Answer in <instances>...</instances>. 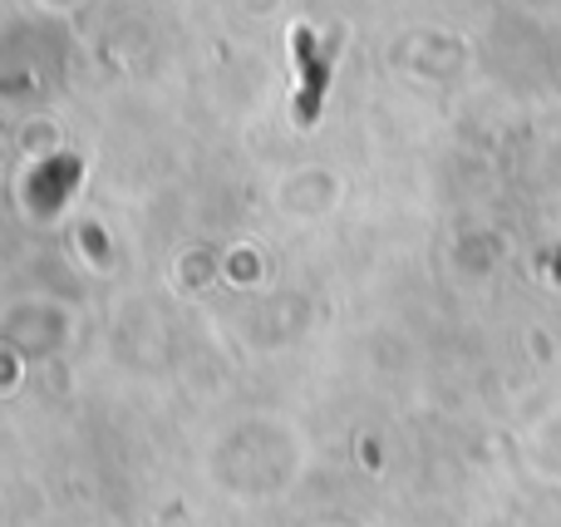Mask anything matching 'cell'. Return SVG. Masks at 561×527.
I'll list each match as a JSON object with an SVG mask.
<instances>
[{
	"mask_svg": "<svg viewBox=\"0 0 561 527\" xmlns=\"http://www.w3.org/2000/svg\"><path fill=\"white\" fill-rule=\"evenodd\" d=\"M296 65H300V75H306L296 118H300V124H316L320 94H325V75H330V49H320V55H316V35H310L306 25H296Z\"/></svg>",
	"mask_w": 561,
	"mask_h": 527,
	"instance_id": "6da1fadb",
	"label": "cell"
}]
</instances>
